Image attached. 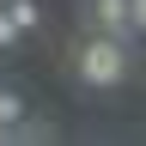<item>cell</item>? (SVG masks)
I'll return each instance as SVG.
<instances>
[{"instance_id":"1","label":"cell","mask_w":146,"mask_h":146,"mask_svg":"<svg viewBox=\"0 0 146 146\" xmlns=\"http://www.w3.org/2000/svg\"><path fill=\"white\" fill-rule=\"evenodd\" d=\"M73 67H79L85 85H122V79H128V49H122V36H104V31H98V36L79 49Z\"/></svg>"},{"instance_id":"2","label":"cell","mask_w":146,"mask_h":146,"mask_svg":"<svg viewBox=\"0 0 146 146\" xmlns=\"http://www.w3.org/2000/svg\"><path fill=\"white\" fill-rule=\"evenodd\" d=\"M91 18H98V31H104V36H128V31H134L128 0H98V6H91Z\"/></svg>"},{"instance_id":"3","label":"cell","mask_w":146,"mask_h":146,"mask_svg":"<svg viewBox=\"0 0 146 146\" xmlns=\"http://www.w3.org/2000/svg\"><path fill=\"white\" fill-rule=\"evenodd\" d=\"M6 12H12L18 31H36V18H43V12H36V0H6Z\"/></svg>"},{"instance_id":"4","label":"cell","mask_w":146,"mask_h":146,"mask_svg":"<svg viewBox=\"0 0 146 146\" xmlns=\"http://www.w3.org/2000/svg\"><path fill=\"white\" fill-rule=\"evenodd\" d=\"M6 146H49V128H25V122H18L6 134Z\"/></svg>"},{"instance_id":"5","label":"cell","mask_w":146,"mask_h":146,"mask_svg":"<svg viewBox=\"0 0 146 146\" xmlns=\"http://www.w3.org/2000/svg\"><path fill=\"white\" fill-rule=\"evenodd\" d=\"M18 122H25V104L12 91H0V128H18Z\"/></svg>"},{"instance_id":"6","label":"cell","mask_w":146,"mask_h":146,"mask_svg":"<svg viewBox=\"0 0 146 146\" xmlns=\"http://www.w3.org/2000/svg\"><path fill=\"white\" fill-rule=\"evenodd\" d=\"M12 36H25V31H18V25H12V12L0 6V43H12Z\"/></svg>"},{"instance_id":"7","label":"cell","mask_w":146,"mask_h":146,"mask_svg":"<svg viewBox=\"0 0 146 146\" xmlns=\"http://www.w3.org/2000/svg\"><path fill=\"white\" fill-rule=\"evenodd\" d=\"M128 18H134V31H146V0H128Z\"/></svg>"},{"instance_id":"8","label":"cell","mask_w":146,"mask_h":146,"mask_svg":"<svg viewBox=\"0 0 146 146\" xmlns=\"http://www.w3.org/2000/svg\"><path fill=\"white\" fill-rule=\"evenodd\" d=\"M6 134H12V128H0V146H6Z\"/></svg>"}]
</instances>
